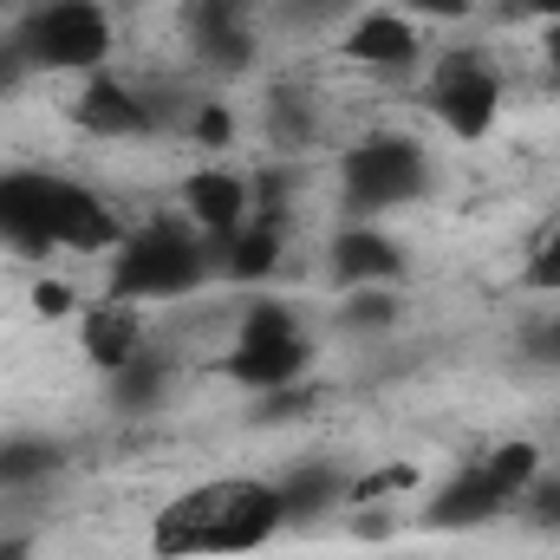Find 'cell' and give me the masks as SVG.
<instances>
[{"instance_id":"1","label":"cell","mask_w":560,"mask_h":560,"mask_svg":"<svg viewBox=\"0 0 560 560\" xmlns=\"http://www.w3.org/2000/svg\"><path fill=\"white\" fill-rule=\"evenodd\" d=\"M280 528V489L261 476H215L183 489L176 502L156 509L150 522V555L156 560H229L268 548Z\"/></svg>"},{"instance_id":"2","label":"cell","mask_w":560,"mask_h":560,"mask_svg":"<svg viewBox=\"0 0 560 560\" xmlns=\"http://www.w3.org/2000/svg\"><path fill=\"white\" fill-rule=\"evenodd\" d=\"M125 222L72 176L52 170H0V248L13 255H112Z\"/></svg>"},{"instance_id":"3","label":"cell","mask_w":560,"mask_h":560,"mask_svg":"<svg viewBox=\"0 0 560 560\" xmlns=\"http://www.w3.org/2000/svg\"><path fill=\"white\" fill-rule=\"evenodd\" d=\"M209 275H215V268H209L202 229H196V222H176V215H150L143 229H131V235L112 248L105 293L138 300V306H150V300H189Z\"/></svg>"},{"instance_id":"4","label":"cell","mask_w":560,"mask_h":560,"mask_svg":"<svg viewBox=\"0 0 560 560\" xmlns=\"http://www.w3.org/2000/svg\"><path fill=\"white\" fill-rule=\"evenodd\" d=\"M13 46L33 72H105L112 59V7L105 0H33L13 20Z\"/></svg>"},{"instance_id":"5","label":"cell","mask_w":560,"mask_h":560,"mask_svg":"<svg viewBox=\"0 0 560 560\" xmlns=\"http://www.w3.org/2000/svg\"><path fill=\"white\" fill-rule=\"evenodd\" d=\"M423 189H430V156L405 131H378L339 156V196H346L352 222H378V215L418 202Z\"/></svg>"},{"instance_id":"6","label":"cell","mask_w":560,"mask_h":560,"mask_svg":"<svg viewBox=\"0 0 560 560\" xmlns=\"http://www.w3.org/2000/svg\"><path fill=\"white\" fill-rule=\"evenodd\" d=\"M418 105L456 143H482L489 131H495V118H502V66H495L489 52H476V46L443 52L436 72L423 79Z\"/></svg>"},{"instance_id":"7","label":"cell","mask_w":560,"mask_h":560,"mask_svg":"<svg viewBox=\"0 0 560 560\" xmlns=\"http://www.w3.org/2000/svg\"><path fill=\"white\" fill-rule=\"evenodd\" d=\"M176 202H183V215L202 229L209 268H222V248H229V235H235V229L255 215V183H248L242 170H229V163H209V170L183 176Z\"/></svg>"},{"instance_id":"8","label":"cell","mask_w":560,"mask_h":560,"mask_svg":"<svg viewBox=\"0 0 560 560\" xmlns=\"http://www.w3.org/2000/svg\"><path fill=\"white\" fill-rule=\"evenodd\" d=\"M326 275H332L339 293H352V287H398V280L411 275V255H405V242L392 229L346 222L326 242Z\"/></svg>"},{"instance_id":"9","label":"cell","mask_w":560,"mask_h":560,"mask_svg":"<svg viewBox=\"0 0 560 560\" xmlns=\"http://www.w3.org/2000/svg\"><path fill=\"white\" fill-rule=\"evenodd\" d=\"M72 125H79L85 138H98V143H143V138H156L150 98H143L138 85H125L118 72H92V79L79 85V98H72Z\"/></svg>"},{"instance_id":"10","label":"cell","mask_w":560,"mask_h":560,"mask_svg":"<svg viewBox=\"0 0 560 560\" xmlns=\"http://www.w3.org/2000/svg\"><path fill=\"white\" fill-rule=\"evenodd\" d=\"M339 59L372 66V72H411L423 59L418 20H411V13H392V7H365V13L339 33Z\"/></svg>"},{"instance_id":"11","label":"cell","mask_w":560,"mask_h":560,"mask_svg":"<svg viewBox=\"0 0 560 560\" xmlns=\"http://www.w3.org/2000/svg\"><path fill=\"white\" fill-rule=\"evenodd\" d=\"M143 346H150V332H143V306L138 300H118V293H105V300H92L85 313H79V352L112 378L118 365H131Z\"/></svg>"},{"instance_id":"12","label":"cell","mask_w":560,"mask_h":560,"mask_svg":"<svg viewBox=\"0 0 560 560\" xmlns=\"http://www.w3.org/2000/svg\"><path fill=\"white\" fill-rule=\"evenodd\" d=\"M346 482H352V469L332 463V456L293 463V469L275 482L280 489V522H287V528H313V522H326L332 509H346Z\"/></svg>"},{"instance_id":"13","label":"cell","mask_w":560,"mask_h":560,"mask_svg":"<svg viewBox=\"0 0 560 560\" xmlns=\"http://www.w3.org/2000/svg\"><path fill=\"white\" fill-rule=\"evenodd\" d=\"M287 229H293V215H287V209H255V215L229 235V248H222V268H215V275H229V280H275L280 275V255H287Z\"/></svg>"},{"instance_id":"14","label":"cell","mask_w":560,"mask_h":560,"mask_svg":"<svg viewBox=\"0 0 560 560\" xmlns=\"http://www.w3.org/2000/svg\"><path fill=\"white\" fill-rule=\"evenodd\" d=\"M502 509H509V502L489 489L482 463H469V469H456L443 489H430V502H423V528H443V535H456V528H489Z\"/></svg>"},{"instance_id":"15","label":"cell","mask_w":560,"mask_h":560,"mask_svg":"<svg viewBox=\"0 0 560 560\" xmlns=\"http://www.w3.org/2000/svg\"><path fill=\"white\" fill-rule=\"evenodd\" d=\"M229 385L242 392H280V385H300L313 372V339H293V346H229L222 365H215Z\"/></svg>"},{"instance_id":"16","label":"cell","mask_w":560,"mask_h":560,"mask_svg":"<svg viewBox=\"0 0 560 560\" xmlns=\"http://www.w3.org/2000/svg\"><path fill=\"white\" fill-rule=\"evenodd\" d=\"M170 392H176V365H170L163 346H143L131 365H118V372L105 378V405H112L118 418H150V411H163Z\"/></svg>"},{"instance_id":"17","label":"cell","mask_w":560,"mask_h":560,"mask_svg":"<svg viewBox=\"0 0 560 560\" xmlns=\"http://www.w3.org/2000/svg\"><path fill=\"white\" fill-rule=\"evenodd\" d=\"M66 469V443L46 430H7L0 436V495H33Z\"/></svg>"},{"instance_id":"18","label":"cell","mask_w":560,"mask_h":560,"mask_svg":"<svg viewBox=\"0 0 560 560\" xmlns=\"http://www.w3.org/2000/svg\"><path fill=\"white\" fill-rule=\"evenodd\" d=\"M183 33H189L196 66L215 72V79H242L255 66V52H261L255 26H242V20H196V13H183Z\"/></svg>"},{"instance_id":"19","label":"cell","mask_w":560,"mask_h":560,"mask_svg":"<svg viewBox=\"0 0 560 560\" xmlns=\"http://www.w3.org/2000/svg\"><path fill=\"white\" fill-rule=\"evenodd\" d=\"M482 476H489V489L515 509V502L535 489V476H541V443H535V436H502V443H489Z\"/></svg>"},{"instance_id":"20","label":"cell","mask_w":560,"mask_h":560,"mask_svg":"<svg viewBox=\"0 0 560 560\" xmlns=\"http://www.w3.org/2000/svg\"><path fill=\"white\" fill-rule=\"evenodd\" d=\"M293 339H306V326L280 293H255L235 319V346H293Z\"/></svg>"},{"instance_id":"21","label":"cell","mask_w":560,"mask_h":560,"mask_svg":"<svg viewBox=\"0 0 560 560\" xmlns=\"http://www.w3.org/2000/svg\"><path fill=\"white\" fill-rule=\"evenodd\" d=\"M398 313H405L398 287H352V293H339V332L372 339V332H392Z\"/></svg>"},{"instance_id":"22","label":"cell","mask_w":560,"mask_h":560,"mask_svg":"<svg viewBox=\"0 0 560 560\" xmlns=\"http://www.w3.org/2000/svg\"><path fill=\"white\" fill-rule=\"evenodd\" d=\"M268 138H275V150L313 143V105H306L300 85H280L275 98H268Z\"/></svg>"},{"instance_id":"23","label":"cell","mask_w":560,"mask_h":560,"mask_svg":"<svg viewBox=\"0 0 560 560\" xmlns=\"http://www.w3.org/2000/svg\"><path fill=\"white\" fill-rule=\"evenodd\" d=\"M418 463H385V469H365L346 482V509H365V502H392L398 489H418Z\"/></svg>"},{"instance_id":"24","label":"cell","mask_w":560,"mask_h":560,"mask_svg":"<svg viewBox=\"0 0 560 560\" xmlns=\"http://www.w3.org/2000/svg\"><path fill=\"white\" fill-rule=\"evenodd\" d=\"M313 411V385L300 378V385H280V392H255V411L248 418L255 423H293Z\"/></svg>"},{"instance_id":"25","label":"cell","mask_w":560,"mask_h":560,"mask_svg":"<svg viewBox=\"0 0 560 560\" xmlns=\"http://www.w3.org/2000/svg\"><path fill=\"white\" fill-rule=\"evenodd\" d=\"M235 131H242V125H235V112H229V105H215V98L189 112V138L202 143V150H235Z\"/></svg>"},{"instance_id":"26","label":"cell","mask_w":560,"mask_h":560,"mask_svg":"<svg viewBox=\"0 0 560 560\" xmlns=\"http://www.w3.org/2000/svg\"><path fill=\"white\" fill-rule=\"evenodd\" d=\"M522 287H528V293H560V222L535 242V255H528V268H522Z\"/></svg>"},{"instance_id":"27","label":"cell","mask_w":560,"mask_h":560,"mask_svg":"<svg viewBox=\"0 0 560 560\" xmlns=\"http://www.w3.org/2000/svg\"><path fill=\"white\" fill-rule=\"evenodd\" d=\"M26 300H33V313H39V319H79V313H85V300H79V287H72V280H33V293H26Z\"/></svg>"},{"instance_id":"28","label":"cell","mask_w":560,"mask_h":560,"mask_svg":"<svg viewBox=\"0 0 560 560\" xmlns=\"http://www.w3.org/2000/svg\"><path fill=\"white\" fill-rule=\"evenodd\" d=\"M515 509H522L535 528H555V535H560V476H548V469H541V476H535V489H528Z\"/></svg>"},{"instance_id":"29","label":"cell","mask_w":560,"mask_h":560,"mask_svg":"<svg viewBox=\"0 0 560 560\" xmlns=\"http://www.w3.org/2000/svg\"><path fill=\"white\" fill-rule=\"evenodd\" d=\"M346 528L359 541H392L398 535V515H392V502H365V509H346Z\"/></svg>"},{"instance_id":"30","label":"cell","mask_w":560,"mask_h":560,"mask_svg":"<svg viewBox=\"0 0 560 560\" xmlns=\"http://www.w3.org/2000/svg\"><path fill=\"white\" fill-rule=\"evenodd\" d=\"M183 13H196V20H242V26H255L261 0H189Z\"/></svg>"},{"instance_id":"31","label":"cell","mask_w":560,"mask_h":560,"mask_svg":"<svg viewBox=\"0 0 560 560\" xmlns=\"http://www.w3.org/2000/svg\"><path fill=\"white\" fill-rule=\"evenodd\" d=\"M26 79H33V66H26V52L13 46V33H0V98H7V92H20Z\"/></svg>"},{"instance_id":"32","label":"cell","mask_w":560,"mask_h":560,"mask_svg":"<svg viewBox=\"0 0 560 560\" xmlns=\"http://www.w3.org/2000/svg\"><path fill=\"white\" fill-rule=\"evenodd\" d=\"M522 352H528L535 365H555V372H560V319H548V326H528Z\"/></svg>"},{"instance_id":"33","label":"cell","mask_w":560,"mask_h":560,"mask_svg":"<svg viewBox=\"0 0 560 560\" xmlns=\"http://www.w3.org/2000/svg\"><path fill=\"white\" fill-rule=\"evenodd\" d=\"M405 13L411 20H469L476 0H405Z\"/></svg>"},{"instance_id":"34","label":"cell","mask_w":560,"mask_h":560,"mask_svg":"<svg viewBox=\"0 0 560 560\" xmlns=\"http://www.w3.org/2000/svg\"><path fill=\"white\" fill-rule=\"evenodd\" d=\"M502 20H560V0H502Z\"/></svg>"},{"instance_id":"35","label":"cell","mask_w":560,"mask_h":560,"mask_svg":"<svg viewBox=\"0 0 560 560\" xmlns=\"http://www.w3.org/2000/svg\"><path fill=\"white\" fill-rule=\"evenodd\" d=\"M0 560H33V528H0Z\"/></svg>"},{"instance_id":"36","label":"cell","mask_w":560,"mask_h":560,"mask_svg":"<svg viewBox=\"0 0 560 560\" xmlns=\"http://www.w3.org/2000/svg\"><path fill=\"white\" fill-rule=\"evenodd\" d=\"M541 52H548V72H555V85H560V20L541 26Z\"/></svg>"},{"instance_id":"37","label":"cell","mask_w":560,"mask_h":560,"mask_svg":"<svg viewBox=\"0 0 560 560\" xmlns=\"http://www.w3.org/2000/svg\"><path fill=\"white\" fill-rule=\"evenodd\" d=\"M339 7H352V0H306V13H339Z\"/></svg>"},{"instance_id":"38","label":"cell","mask_w":560,"mask_h":560,"mask_svg":"<svg viewBox=\"0 0 560 560\" xmlns=\"http://www.w3.org/2000/svg\"><path fill=\"white\" fill-rule=\"evenodd\" d=\"M105 7H138V0H105Z\"/></svg>"},{"instance_id":"39","label":"cell","mask_w":560,"mask_h":560,"mask_svg":"<svg viewBox=\"0 0 560 560\" xmlns=\"http://www.w3.org/2000/svg\"><path fill=\"white\" fill-rule=\"evenodd\" d=\"M0 7H7V0H0Z\"/></svg>"}]
</instances>
